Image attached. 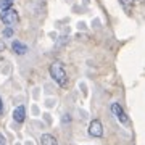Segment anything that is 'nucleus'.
I'll list each match as a JSON object with an SVG mask.
<instances>
[{
	"label": "nucleus",
	"instance_id": "nucleus-1",
	"mask_svg": "<svg viewBox=\"0 0 145 145\" xmlns=\"http://www.w3.org/2000/svg\"><path fill=\"white\" fill-rule=\"evenodd\" d=\"M50 76L55 82L60 86V87H66L68 86V74H66V69L63 66L61 61H53L50 65Z\"/></svg>",
	"mask_w": 145,
	"mask_h": 145
},
{
	"label": "nucleus",
	"instance_id": "nucleus-2",
	"mask_svg": "<svg viewBox=\"0 0 145 145\" xmlns=\"http://www.w3.org/2000/svg\"><path fill=\"white\" fill-rule=\"evenodd\" d=\"M0 20H2V23L5 26H13V24H16L20 21V15H18L16 10L10 8V10H5V11L0 13Z\"/></svg>",
	"mask_w": 145,
	"mask_h": 145
},
{
	"label": "nucleus",
	"instance_id": "nucleus-3",
	"mask_svg": "<svg viewBox=\"0 0 145 145\" xmlns=\"http://www.w3.org/2000/svg\"><path fill=\"white\" fill-rule=\"evenodd\" d=\"M111 113L114 114V118L118 119L121 124L129 126V116L126 114V111L123 110V106H121L119 103H116V102H114V103H111Z\"/></svg>",
	"mask_w": 145,
	"mask_h": 145
},
{
	"label": "nucleus",
	"instance_id": "nucleus-4",
	"mask_svg": "<svg viewBox=\"0 0 145 145\" xmlns=\"http://www.w3.org/2000/svg\"><path fill=\"white\" fill-rule=\"evenodd\" d=\"M87 132L90 137H102L103 135V126H102V123H100L99 119H93V121H90V124H89Z\"/></svg>",
	"mask_w": 145,
	"mask_h": 145
},
{
	"label": "nucleus",
	"instance_id": "nucleus-5",
	"mask_svg": "<svg viewBox=\"0 0 145 145\" xmlns=\"http://www.w3.org/2000/svg\"><path fill=\"white\" fill-rule=\"evenodd\" d=\"M13 119H15L18 124L24 123V119H26V108L23 105H20V106L15 108V111H13Z\"/></svg>",
	"mask_w": 145,
	"mask_h": 145
},
{
	"label": "nucleus",
	"instance_id": "nucleus-6",
	"mask_svg": "<svg viewBox=\"0 0 145 145\" xmlns=\"http://www.w3.org/2000/svg\"><path fill=\"white\" fill-rule=\"evenodd\" d=\"M11 50H13L16 55H26L27 53V45H24V44L20 42V40H13V44H11Z\"/></svg>",
	"mask_w": 145,
	"mask_h": 145
},
{
	"label": "nucleus",
	"instance_id": "nucleus-7",
	"mask_svg": "<svg viewBox=\"0 0 145 145\" xmlns=\"http://www.w3.org/2000/svg\"><path fill=\"white\" fill-rule=\"evenodd\" d=\"M40 145H58V142H57V139H55L52 134H42Z\"/></svg>",
	"mask_w": 145,
	"mask_h": 145
},
{
	"label": "nucleus",
	"instance_id": "nucleus-8",
	"mask_svg": "<svg viewBox=\"0 0 145 145\" xmlns=\"http://www.w3.org/2000/svg\"><path fill=\"white\" fill-rule=\"evenodd\" d=\"M15 0H0V10L5 11V10H10L11 5H13Z\"/></svg>",
	"mask_w": 145,
	"mask_h": 145
},
{
	"label": "nucleus",
	"instance_id": "nucleus-9",
	"mask_svg": "<svg viewBox=\"0 0 145 145\" xmlns=\"http://www.w3.org/2000/svg\"><path fill=\"white\" fill-rule=\"evenodd\" d=\"M119 3L124 7V10H126V11H129V10H131V7H132V3H134V0H119Z\"/></svg>",
	"mask_w": 145,
	"mask_h": 145
},
{
	"label": "nucleus",
	"instance_id": "nucleus-10",
	"mask_svg": "<svg viewBox=\"0 0 145 145\" xmlns=\"http://www.w3.org/2000/svg\"><path fill=\"white\" fill-rule=\"evenodd\" d=\"M13 36V29H11L10 26H7L5 29H3V37H11Z\"/></svg>",
	"mask_w": 145,
	"mask_h": 145
},
{
	"label": "nucleus",
	"instance_id": "nucleus-11",
	"mask_svg": "<svg viewBox=\"0 0 145 145\" xmlns=\"http://www.w3.org/2000/svg\"><path fill=\"white\" fill-rule=\"evenodd\" d=\"M0 145H7V142H5V137L0 134Z\"/></svg>",
	"mask_w": 145,
	"mask_h": 145
},
{
	"label": "nucleus",
	"instance_id": "nucleus-12",
	"mask_svg": "<svg viewBox=\"0 0 145 145\" xmlns=\"http://www.w3.org/2000/svg\"><path fill=\"white\" fill-rule=\"evenodd\" d=\"M0 114H3V102H2V97H0Z\"/></svg>",
	"mask_w": 145,
	"mask_h": 145
},
{
	"label": "nucleus",
	"instance_id": "nucleus-13",
	"mask_svg": "<svg viewBox=\"0 0 145 145\" xmlns=\"http://www.w3.org/2000/svg\"><path fill=\"white\" fill-rule=\"evenodd\" d=\"M3 50H5V44L0 40V52H3Z\"/></svg>",
	"mask_w": 145,
	"mask_h": 145
}]
</instances>
